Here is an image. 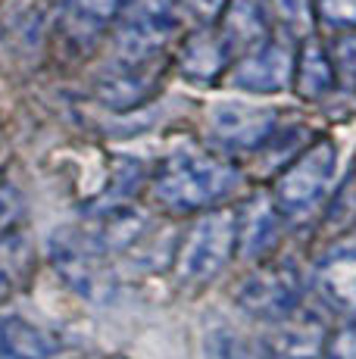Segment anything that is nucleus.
Instances as JSON below:
<instances>
[{
    "instance_id": "obj_1",
    "label": "nucleus",
    "mask_w": 356,
    "mask_h": 359,
    "mask_svg": "<svg viewBox=\"0 0 356 359\" xmlns=\"http://www.w3.org/2000/svg\"><path fill=\"white\" fill-rule=\"evenodd\" d=\"M241 188V169L203 147H175L150 178L153 200L175 216H197L213 206H225V200Z\"/></svg>"
},
{
    "instance_id": "obj_2",
    "label": "nucleus",
    "mask_w": 356,
    "mask_h": 359,
    "mask_svg": "<svg viewBox=\"0 0 356 359\" xmlns=\"http://www.w3.org/2000/svg\"><path fill=\"white\" fill-rule=\"evenodd\" d=\"M334 182H338V147L331 137H319L278 172L272 197L287 222L303 225L325 210L334 194Z\"/></svg>"
},
{
    "instance_id": "obj_3",
    "label": "nucleus",
    "mask_w": 356,
    "mask_h": 359,
    "mask_svg": "<svg viewBox=\"0 0 356 359\" xmlns=\"http://www.w3.org/2000/svg\"><path fill=\"white\" fill-rule=\"evenodd\" d=\"M238 253V212L228 206H213L194 216L188 231L178 238L172 269L178 285L203 287L225 272Z\"/></svg>"
},
{
    "instance_id": "obj_4",
    "label": "nucleus",
    "mask_w": 356,
    "mask_h": 359,
    "mask_svg": "<svg viewBox=\"0 0 356 359\" xmlns=\"http://www.w3.org/2000/svg\"><path fill=\"white\" fill-rule=\"evenodd\" d=\"M50 262L60 278L91 303H109L116 297V272L85 229H63L50 238Z\"/></svg>"
},
{
    "instance_id": "obj_5",
    "label": "nucleus",
    "mask_w": 356,
    "mask_h": 359,
    "mask_svg": "<svg viewBox=\"0 0 356 359\" xmlns=\"http://www.w3.org/2000/svg\"><path fill=\"white\" fill-rule=\"evenodd\" d=\"M182 0H132L119 16V60H156L184 25Z\"/></svg>"
},
{
    "instance_id": "obj_6",
    "label": "nucleus",
    "mask_w": 356,
    "mask_h": 359,
    "mask_svg": "<svg viewBox=\"0 0 356 359\" xmlns=\"http://www.w3.org/2000/svg\"><path fill=\"white\" fill-rule=\"evenodd\" d=\"M235 303L256 322H278L303 306V275L291 259H263L238 285Z\"/></svg>"
},
{
    "instance_id": "obj_7",
    "label": "nucleus",
    "mask_w": 356,
    "mask_h": 359,
    "mask_svg": "<svg viewBox=\"0 0 356 359\" xmlns=\"http://www.w3.org/2000/svg\"><path fill=\"white\" fill-rule=\"evenodd\" d=\"M294 57L297 44L287 38H266L256 47L238 53L228 66L231 88L247 94H282L294 81Z\"/></svg>"
},
{
    "instance_id": "obj_8",
    "label": "nucleus",
    "mask_w": 356,
    "mask_h": 359,
    "mask_svg": "<svg viewBox=\"0 0 356 359\" xmlns=\"http://www.w3.org/2000/svg\"><path fill=\"white\" fill-rule=\"evenodd\" d=\"M210 137L228 154H256L266 137L278 128V113L269 107L225 100L210 109Z\"/></svg>"
},
{
    "instance_id": "obj_9",
    "label": "nucleus",
    "mask_w": 356,
    "mask_h": 359,
    "mask_svg": "<svg viewBox=\"0 0 356 359\" xmlns=\"http://www.w3.org/2000/svg\"><path fill=\"white\" fill-rule=\"evenodd\" d=\"M238 253L250 262H263L272 257V250L282 241V231L287 225V219L278 210L275 197L272 194H250L238 206Z\"/></svg>"
},
{
    "instance_id": "obj_10",
    "label": "nucleus",
    "mask_w": 356,
    "mask_h": 359,
    "mask_svg": "<svg viewBox=\"0 0 356 359\" xmlns=\"http://www.w3.org/2000/svg\"><path fill=\"white\" fill-rule=\"evenodd\" d=\"M163 72H166V66L160 63V57L156 60H119V69L107 72L97 81L94 94H97V100L104 107L125 113V109L147 103L160 91Z\"/></svg>"
},
{
    "instance_id": "obj_11",
    "label": "nucleus",
    "mask_w": 356,
    "mask_h": 359,
    "mask_svg": "<svg viewBox=\"0 0 356 359\" xmlns=\"http://www.w3.org/2000/svg\"><path fill=\"white\" fill-rule=\"evenodd\" d=\"M325 334V322L297 309L266 325L259 334V359H319Z\"/></svg>"
},
{
    "instance_id": "obj_12",
    "label": "nucleus",
    "mask_w": 356,
    "mask_h": 359,
    "mask_svg": "<svg viewBox=\"0 0 356 359\" xmlns=\"http://www.w3.org/2000/svg\"><path fill=\"white\" fill-rule=\"evenodd\" d=\"M231 60L235 53L228 50L216 25H200L197 32H191L178 50V69L194 85H216L222 75H228Z\"/></svg>"
},
{
    "instance_id": "obj_13",
    "label": "nucleus",
    "mask_w": 356,
    "mask_h": 359,
    "mask_svg": "<svg viewBox=\"0 0 356 359\" xmlns=\"http://www.w3.org/2000/svg\"><path fill=\"white\" fill-rule=\"evenodd\" d=\"M316 294L328 309L356 316V247H338L316 262Z\"/></svg>"
},
{
    "instance_id": "obj_14",
    "label": "nucleus",
    "mask_w": 356,
    "mask_h": 359,
    "mask_svg": "<svg viewBox=\"0 0 356 359\" xmlns=\"http://www.w3.org/2000/svg\"><path fill=\"white\" fill-rule=\"evenodd\" d=\"M216 29L225 38V44H228V50L235 53V57L250 50V47H256L259 41H266L272 34L263 0H228L216 22Z\"/></svg>"
},
{
    "instance_id": "obj_15",
    "label": "nucleus",
    "mask_w": 356,
    "mask_h": 359,
    "mask_svg": "<svg viewBox=\"0 0 356 359\" xmlns=\"http://www.w3.org/2000/svg\"><path fill=\"white\" fill-rule=\"evenodd\" d=\"M291 88L303 100H322L338 88V75H334L328 47L313 34L297 44V57H294V81Z\"/></svg>"
},
{
    "instance_id": "obj_16",
    "label": "nucleus",
    "mask_w": 356,
    "mask_h": 359,
    "mask_svg": "<svg viewBox=\"0 0 356 359\" xmlns=\"http://www.w3.org/2000/svg\"><path fill=\"white\" fill-rule=\"evenodd\" d=\"M35 269V247L25 231H10L0 238V303L10 300L29 281Z\"/></svg>"
},
{
    "instance_id": "obj_17",
    "label": "nucleus",
    "mask_w": 356,
    "mask_h": 359,
    "mask_svg": "<svg viewBox=\"0 0 356 359\" xmlns=\"http://www.w3.org/2000/svg\"><path fill=\"white\" fill-rule=\"evenodd\" d=\"M50 337L29 319H0V359H50Z\"/></svg>"
},
{
    "instance_id": "obj_18",
    "label": "nucleus",
    "mask_w": 356,
    "mask_h": 359,
    "mask_svg": "<svg viewBox=\"0 0 356 359\" xmlns=\"http://www.w3.org/2000/svg\"><path fill=\"white\" fill-rule=\"evenodd\" d=\"M132 0H69L66 4V22L78 38H94V34L107 32Z\"/></svg>"
},
{
    "instance_id": "obj_19",
    "label": "nucleus",
    "mask_w": 356,
    "mask_h": 359,
    "mask_svg": "<svg viewBox=\"0 0 356 359\" xmlns=\"http://www.w3.org/2000/svg\"><path fill=\"white\" fill-rule=\"evenodd\" d=\"M266 16L272 29L282 32V38L300 44L303 38L316 34V10L313 0H263Z\"/></svg>"
},
{
    "instance_id": "obj_20",
    "label": "nucleus",
    "mask_w": 356,
    "mask_h": 359,
    "mask_svg": "<svg viewBox=\"0 0 356 359\" xmlns=\"http://www.w3.org/2000/svg\"><path fill=\"white\" fill-rule=\"evenodd\" d=\"M203 356L207 359H253L247 344H244V337L238 334L231 325H225V322H216V325L207 328V337H203Z\"/></svg>"
},
{
    "instance_id": "obj_21",
    "label": "nucleus",
    "mask_w": 356,
    "mask_h": 359,
    "mask_svg": "<svg viewBox=\"0 0 356 359\" xmlns=\"http://www.w3.org/2000/svg\"><path fill=\"white\" fill-rule=\"evenodd\" d=\"M328 57H331L338 85H356V32H334Z\"/></svg>"
},
{
    "instance_id": "obj_22",
    "label": "nucleus",
    "mask_w": 356,
    "mask_h": 359,
    "mask_svg": "<svg viewBox=\"0 0 356 359\" xmlns=\"http://www.w3.org/2000/svg\"><path fill=\"white\" fill-rule=\"evenodd\" d=\"M313 10L328 32H356V0H313Z\"/></svg>"
},
{
    "instance_id": "obj_23",
    "label": "nucleus",
    "mask_w": 356,
    "mask_h": 359,
    "mask_svg": "<svg viewBox=\"0 0 356 359\" xmlns=\"http://www.w3.org/2000/svg\"><path fill=\"white\" fill-rule=\"evenodd\" d=\"M25 212V200H22V191L13 178L0 175V238L10 231H16L19 219Z\"/></svg>"
},
{
    "instance_id": "obj_24",
    "label": "nucleus",
    "mask_w": 356,
    "mask_h": 359,
    "mask_svg": "<svg viewBox=\"0 0 356 359\" xmlns=\"http://www.w3.org/2000/svg\"><path fill=\"white\" fill-rule=\"evenodd\" d=\"M319 359H356V319L328 331Z\"/></svg>"
},
{
    "instance_id": "obj_25",
    "label": "nucleus",
    "mask_w": 356,
    "mask_h": 359,
    "mask_svg": "<svg viewBox=\"0 0 356 359\" xmlns=\"http://www.w3.org/2000/svg\"><path fill=\"white\" fill-rule=\"evenodd\" d=\"M225 4H228V0H182L184 13H191L200 25H216Z\"/></svg>"
}]
</instances>
